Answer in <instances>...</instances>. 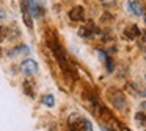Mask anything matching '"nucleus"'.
Listing matches in <instances>:
<instances>
[{"label": "nucleus", "instance_id": "ddd939ff", "mask_svg": "<svg viewBox=\"0 0 146 131\" xmlns=\"http://www.w3.org/2000/svg\"><path fill=\"white\" fill-rule=\"evenodd\" d=\"M105 62H107V70H108V72H113V67H115L113 59H111L110 56H107V58H105Z\"/></svg>", "mask_w": 146, "mask_h": 131}, {"label": "nucleus", "instance_id": "2eb2a0df", "mask_svg": "<svg viewBox=\"0 0 146 131\" xmlns=\"http://www.w3.org/2000/svg\"><path fill=\"white\" fill-rule=\"evenodd\" d=\"M7 37V28H3V27H0V42Z\"/></svg>", "mask_w": 146, "mask_h": 131}, {"label": "nucleus", "instance_id": "7ed1b4c3", "mask_svg": "<svg viewBox=\"0 0 146 131\" xmlns=\"http://www.w3.org/2000/svg\"><path fill=\"white\" fill-rule=\"evenodd\" d=\"M21 69H22V72L25 75H35V73H38V62L35 61V59H32V58H27V59H24L22 61V64H21Z\"/></svg>", "mask_w": 146, "mask_h": 131}, {"label": "nucleus", "instance_id": "f03ea898", "mask_svg": "<svg viewBox=\"0 0 146 131\" xmlns=\"http://www.w3.org/2000/svg\"><path fill=\"white\" fill-rule=\"evenodd\" d=\"M110 102L116 109H126V105H127L126 95H124L121 90H116V89L110 90Z\"/></svg>", "mask_w": 146, "mask_h": 131}, {"label": "nucleus", "instance_id": "9b49d317", "mask_svg": "<svg viewBox=\"0 0 146 131\" xmlns=\"http://www.w3.org/2000/svg\"><path fill=\"white\" fill-rule=\"evenodd\" d=\"M42 103H44L46 106H49V108H52V106L55 105V98H54V95H50V94L44 95V97H42Z\"/></svg>", "mask_w": 146, "mask_h": 131}, {"label": "nucleus", "instance_id": "9d476101", "mask_svg": "<svg viewBox=\"0 0 146 131\" xmlns=\"http://www.w3.org/2000/svg\"><path fill=\"white\" fill-rule=\"evenodd\" d=\"M19 53H29V47L27 45L16 47V48H13L11 52H8V56H14V55H19Z\"/></svg>", "mask_w": 146, "mask_h": 131}, {"label": "nucleus", "instance_id": "6ab92c4d", "mask_svg": "<svg viewBox=\"0 0 146 131\" xmlns=\"http://www.w3.org/2000/svg\"><path fill=\"white\" fill-rule=\"evenodd\" d=\"M141 108H143V109H146V103H141Z\"/></svg>", "mask_w": 146, "mask_h": 131}, {"label": "nucleus", "instance_id": "aec40b11", "mask_svg": "<svg viewBox=\"0 0 146 131\" xmlns=\"http://www.w3.org/2000/svg\"><path fill=\"white\" fill-rule=\"evenodd\" d=\"M119 131H129L127 128H119Z\"/></svg>", "mask_w": 146, "mask_h": 131}, {"label": "nucleus", "instance_id": "423d86ee", "mask_svg": "<svg viewBox=\"0 0 146 131\" xmlns=\"http://www.w3.org/2000/svg\"><path fill=\"white\" fill-rule=\"evenodd\" d=\"M27 8L30 9L33 17H41L42 16V9H41V6L38 5L36 0H29V2H27Z\"/></svg>", "mask_w": 146, "mask_h": 131}, {"label": "nucleus", "instance_id": "0eeeda50", "mask_svg": "<svg viewBox=\"0 0 146 131\" xmlns=\"http://www.w3.org/2000/svg\"><path fill=\"white\" fill-rule=\"evenodd\" d=\"M127 8H129V11L132 12L133 16H141L143 14V6H141V3L137 2V0L127 3Z\"/></svg>", "mask_w": 146, "mask_h": 131}, {"label": "nucleus", "instance_id": "f257e3e1", "mask_svg": "<svg viewBox=\"0 0 146 131\" xmlns=\"http://www.w3.org/2000/svg\"><path fill=\"white\" fill-rule=\"evenodd\" d=\"M49 45H50L54 55L57 56V61H58V64H60V67L64 70V73H72V69H71L69 62H68V58H66V55H64V52L61 50L60 44L58 42H49Z\"/></svg>", "mask_w": 146, "mask_h": 131}, {"label": "nucleus", "instance_id": "6e6552de", "mask_svg": "<svg viewBox=\"0 0 146 131\" xmlns=\"http://www.w3.org/2000/svg\"><path fill=\"white\" fill-rule=\"evenodd\" d=\"M124 33H126V37H129V39H137L141 31H140V28L137 27V25H129V27L124 30Z\"/></svg>", "mask_w": 146, "mask_h": 131}, {"label": "nucleus", "instance_id": "4468645a", "mask_svg": "<svg viewBox=\"0 0 146 131\" xmlns=\"http://www.w3.org/2000/svg\"><path fill=\"white\" fill-rule=\"evenodd\" d=\"M83 131H93V125H91V122L90 120H83V128H82Z\"/></svg>", "mask_w": 146, "mask_h": 131}, {"label": "nucleus", "instance_id": "412c9836", "mask_svg": "<svg viewBox=\"0 0 146 131\" xmlns=\"http://www.w3.org/2000/svg\"><path fill=\"white\" fill-rule=\"evenodd\" d=\"M145 22H146V17H145Z\"/></svg>", "mask_w": 146, "mask_h": 131}, {"label": "nucleus", "instance_id": "f3484780", "mask_svg": "<svg viewBox=\"0 0 146 131\" xmlns=\"http://www.w3.org/2000/svg\"><path fill=\"white\" fill-rule=\"evenodd\" d=\"M5 16H7V14H5L3 8H0V20H3V19H5Z\"/></svg>", "mask_w": 146, "mask_h": 131}, {"label": "nucleus", "instance_id": "39448f33", "mask_svg": "<svg viewBox=\"0 0 146 131\" xmlns=\"http://www.w3.org/2000/svg\"><path fill=\"white\" fill-rule=\"evenodd\" d=\"M69 19L74 22H83L85 20V9H83V6H74L69 11Z\"/></svg>", "mask_w": 146, "mask_h": 131}, {"label": "nucleus", "instance_id": "20e7f679", "mask_svg": "<svg viewBox=\"0 0 146 131\" xmlns=\"http://www.w3.org/2000/svg\"><path fill=\"white\" fill-rule=\"evenodd\" d=\"M83 120H85V119L80 117L79 114L69 115V120H68L69 130H71V131H82V128H83Z\"/></svg>", "mask_w": 146, "mask_h": 131}, {"label": "nucleus", "instance_id": "f8f14e48", "mask_svg": "<svg viewBox=\"0 0 146 131\" xmlns=\"http://www.w3.org/2000/svg\"><path fill=\"white\" fill-rule=\"evenodd\" d=\"M135 119H137V122H138L140 125H146V115L145 114L138 112V114H135Z\"/></svg>", "mask_w": 146, "mask_h": 131}, {"label": "nucleus", "instance_id": "1a4fd4ad", "mask_svg": "<svg viewBox=\"0 0 146 131\" xmlns=\"http://www.w3.org/2000/svg\"><path fill=\"white\" fill-rule=\"evenodd\" d=\"M22 87H24V92L27 94L29 97H32V98H35V87H33V83L32 81H24V84H22Z\"/></svg>", "mask_w": 146, "mask_h": 131}, {"label": "nucleus", "instance_id": "a211bd4d", "mask_svg": "<svg viewBox=\"0 0 146 131\" xmlns=\"http://www.w3.org/2000/svg\"><path fill=\"white\" fill-rule=\"evenodd\" d=\"M140 34H141L143 41H145V42H146V30H145V31H141V33H140Z\"/></svg>", "mask_w": 146, "mask_h": 131}, {"label": "nucleus", "instance_id": "dca6fc26", "mask_svg": "<svg viewBox=\"0 0 146 131\" xmlns=\"http://www.w3.org/2000/svg\"><path fill=\"white\" fill-rule=\"evenodd\" d=\"M98 53H99V56H101V59H102V61H105V58H107V53H105V52H102V50H98Z\"/></svg>", "mask_w": 146, "mask_h": 131}]
</instances>
